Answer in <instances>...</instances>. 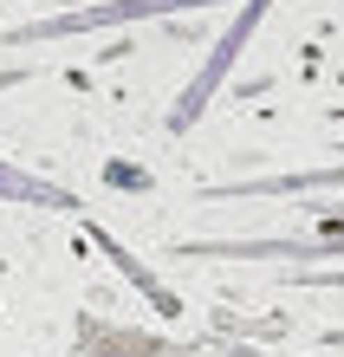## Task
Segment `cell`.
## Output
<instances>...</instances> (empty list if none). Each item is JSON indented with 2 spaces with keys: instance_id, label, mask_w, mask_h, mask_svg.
<instances>
[{
  "instance_id": "cell-1",
  "label": "cell",
  "mask_w": 344,
  "mask_h": 357,
  "mask_svg": "<svg viewBox=\"0 0 344 357\" xmlns=\"http://www.w3.org/2000/svg\"><path fill=\"white\" fill-rule=\"evenodd\" d=\"M214 0H84V7L27 20L7 33V46H39V39H78V33H104V26H137V20H176V13H202Z\"/></svg>"
},
{
  "instance_id": "cell-2",
  "label": "cell",
  "mask_w": 344,
  "mask_h": 357,
  "mask_svg": "<svg viewBox=\"0 0 344 357\" xmlns=\"http://www.w3.org/2000/svg\"><path fill=\"white\" fill-rule=\"evenodd\" d=\"M267 13H273V0H247V7L234 13V20H227V26L214 33V39H208V52H202V72H195V78L182 85L176 111H169V130H176V137H182V130H195V123H202L208 98L221 91V78L234 72V59H241V52L253 46V33H260V20H267Z\"/></svg>"
},
{
  "instance_id": "cell-3",
  "label": "cell",
  "mask_w": 344,
  "mask_h": 357,
  "mask_svg": "<svg viewBox=\"0 0 344 357\" xmlns=\"http://www.w3.org/2000/svg\"><path fill=\"white\" fill-rule=\"evenodd\" d=\"M176 260H344V234H318V241H182Z\"/></svg>"
},
{
  "instance_id": "cell-4",
  "label": "cell",
  "mask_w": 344,
  "mask_h": 357,
  "mask_svg": "<svg viewBox=\"0 0 344 357\" xmlns=\"http://www.w3.org/2000/svg\"><path fill=\"white\" fill-rule=\"evenodd\" d=\"M325 188H344V162H325V169H279V176L214 182V188H202V202H279V195H325Z\"/></svg>"
},
{
  "instance_id": "cell-5",
  "label": "cell",
  "mask_w": 344,
  "mask_h": 357,
  "mask_svg": "<svg viewBox=\"0 0 344 357\" xmlns=\"http://www.w3.org/2000/svg\"><path fill=\"white\" fill-rule=\"evenodd\" d=\"M84 234H91V247H98V254H104V260H111V266L124 273V280H130V286L143 292L149 305L163 312V319H182V299H176V292H169V286L156 280V273H149V266H143V260L130 254V247H124V241L111 234V227H98V221H84Z\"/></svg>"
},
{
  "instance_id": "cell-6",
  "label": "cell",
  "mask_w": 344,
  "mask_h": 357,
  "mask_svg": "<svg viewBox=\"0 0 344 357\" xmlns=\"http://www.w3.org/2000/svg\"><path fill=\"white\" fill-rule=\"evenodd\" d=\"M78 357H195V344H169V338H149V331H130V325H104V331H84Z\"/></svg>"
},
{
  "instance_id": "cell-7",
  "label": "cell",
  "mask_w": 344,
  "mask_h": 357,
  "mask_svg": "<svg viewBox=\"0 0 344 357\" xmlns=\"http://www.w3.org/2000/svg\"><path fill=\"white\" fill-rule=\"evenodd\" d=\"M0 202L52 208V215H84L72 188H59V182H46V176H27V169H20V162H7V156H0Z\"/></svg>"
},
{
  "instance_id": "cell-8",
  "label": "cell",
  "mask_w": 344,
  "mask_h": 357,
  "mask_svg": "<svg viewBox=\"0 0 344 357\" xmlns=\"http://www.w3.org/2000/svg\"><path fill=\"white\" fill-rule=\"evenodd\" d=\"M111 182L117 188H143V195H149V169H111Z\"/></svg>"
},
{
  "instance_id": "cell-9",
  "label": "cell",
  "mask_w": 344,
  "mask_h": 357,
  "mask_svg": "<svg viewBox=\"0 0 344 357\" xmlns=\"http://www.w3.org/2000/svg\"><path fill=\"white\" fill-rule=\"evenodd\" d=\"M20 78H27V72H20V66H13V72H0V91H7V85H20Z\"/></svg>"
},
{
  "instance_id": "cell-10",
  "label": "cell",
  "mask_w": 344,
  "mask_h": 357,
  "mask_svg": "<svg viewBox=\"0 0 344 357\" xmlns=\"http://www.w3.org/2000/svg\"><path fill=\"white\" fill-rule=\"evenodd\" d=\"M338 123H344V104H338Z\"/></svg>"
}]
</instances>
